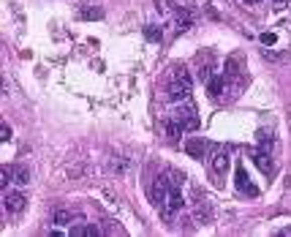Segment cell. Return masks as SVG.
Returning <instances> with one entry per match:
<instances>
[{
  "instance_id": "obj_1",
  "label": "cell",
  "mask_w": 291,
  "mask_h": 237,
  "mask_svg": "<svg viewBox=\"0 0 291 237\" xmlns=\"http://www.w3.org/2000/svg\"><path fill=\"white\" fill-rule=\"evenodd\" d=\"M193 93V77L185 69H177L169 85V101H188Z\"/></svg>"
},
{
  "instance_id": "obj_2",
  "label": "cell",
  "mask_w": 291,
  "mask_h": 237,
  "mask_svg": "<svg viewBox=\"0 0 291 237\" xmlns=\"http://www.w3.org/2000/svg\"><path fill=\"white\" fill-rule=\"evenodd\" d=\"M182 205H185V199L180 196V188H172L169 196H166V202L161 205V215H164V221H172L174 215L182 210Z\"/></svg>"
},
{
  "instance_id": "obj_3",
  "label": "cell",
  "mask_w": 291,
  "mask_h": 237,
  "mask_svg": "<svg viewBox=\"0 0 291 237\" xmlns=\"http://www.w3.org/2000/svg\"><path fill=\"white\" fill-rule=\"evenodd\" d=\"M229 147H218V150L212 153V158H209V169H212V174L215 177H223L226 174V169H229Z\"/></svg>"
},
{
  "instance_id": "obj_4",
  "label": "cell",
  "mask_w": 291,
  "mask_h": 237,
  "mask_svg": "<svg viewBox=\"0 0 291 237\" xmlns=\"http://www.w3.org/2000/svg\"><path fill=\"white\" fill-rule=\"evenodd\" d=\"M169 191H172V186H169V183H166V177H164V174H161V177L153 183V188H150V202H153L155 207H161V205H164V202H166Z\"/></svg>"
},
{
  "instance_id": "obj_5",
  "label": "cell",
  "mask_w": 291,
  "mask_h": 237,
  "mask_svg": "<svg viewBox=\"0 0 291 237\" xmlns=\"http://www.w3.org/2000/svg\"><path fill=\"white\" fill-rule=\"evenodd\" d=\"M234 183H237V191H242L245 196H259V188L250 183V177H248V172L242 166H237V172H234Z\"/></svg>"
},
{
  "instance_id": "obj_6",
  "label": "cell",
  "mask_w": 291,
  "mask_h": 237,
  "mask_svg": "<svg viewBox=\"0 0 291 237\" xmlns=\"http://www.w3.org/2000/svg\"><path fill=\"white\" fill-rule=\"evenodd\" d=\"M25 207H28V196H25L22 191H9L6 194V210H9L11 215H19Z\"/></svg>"
},
{
  "instance_id": "obj_7",
  "label": "cell",
  "mask_w": 291,
  "mask_h": 237,
  "mask_svg": "<svg viewBox=\"0 0 291 237\" xmlns=\"http://www.w3.org/2000/svg\"><path fill=\"white\" fill-rule=\"evenodd\" d=\"M174 117L182 123L185 131H196V128H199V117H196V109H193V106H182L180 112H174Z\"/></svg>"
},
{
  "instance_id": "obj_8",
  "label": "cell",
  "mask_w": 291,
  "mask_h": 237,
  "mask_svg": "<svg viewBox=\"0 0 291 237\" xmlns=\"http://www.w3.org/2000/svg\"><path fill=\"white\" fill-rule=\"evenodd\" d=\"M250 158H253V164L261 169L264 174H272V161H269V153L267 150H250Z\"/></svg>"
},
{
  "instance_id": "obj_9",
  "label": "cell",
  "mask_w": 291,
  "mask_h": 237,
  "mask_svg": "<svg viewBox=\"0 0 291 237\" xmlns=\"http://www.w3.org/2000/svg\"><path fill=\"white\" fill-rule=\"evenodd\" d=\"M204 150H207V142L199 139V137H191L185 142V153L191 155V158H204Z\"/></svg>"
},
{
  "instance_id": "obj_10",
  "label": "cell",
  "mask_w": 291,
  "mask_h": 237,
  "mask_svg": "<svg viewBox=\"0 0 291 237\" xmlns=\"http://www.w3.org/2000/svg\"><path fill=\"white\" fill-rule=\"evenodd\" d=\"M223 87H226V82H223L221 77H212V79H207V93H209V98H218L221 93H223Z\"/></svg>"
},
{
  "instance_id": "obj_11",
  "label": "cell",
  "mask_w": 291,
  "mask_h": 237,
  "mask_svg": "<svg viewBox=\"0 0 291 237\" xmlns=\"http://www.w3.org/2000/svg\"><path fill=\"white\" fill-rule=\"evenodd\" d=\"M188 25H191V14H188L185 9H174V28H177V30H185Z\"/></svg>"
},
{
  "instance_id": "obj_12",
  "label": "cell",
  "mask_w": 291,
  "mask_h": 237,
  "mask_svg": "<svg viewBox=\"0 0 291 237\" xmlns=\"http://www.w3.org/2000/svg\"><path fill=\"white\" fill-rule=\"evenodd\" d=\"M164 177H166V183H169L172 188H180V186H182V180H185V174H182L180 169H166Z\"/></svg>"
},
{
  "instance_id": "obj_13",
  "label": "cell",
  "mask_w": 291,
  "mask_h": 237,
  "mask_svg": "<svg viewBox=\"0 0 291 237\" xmlns=\"http://www.w3.org/2000/svg\"><path fill=\"white\" fill-rule=\"evenodd\" d=\"M182 131H185V128H182V123H180L177 117H174L172 123L166 126V134H169V139H172V142H180V137H182Z\"/></svg>"
},
{
  "instance_id": "obj_14",
  "label": "cell",
  "mask_w": 291,
  "mask_h": 237,
  "mask_svg": "<svg viewBox=\"0 0 291 237\" xmlns=\"http://www.w3.org/2000/svg\"><path fill=\"white\" fill-rule=\"evenodd\" d=\"M240 63H242V57L240 55H232L226 60V77H237L240 74Z\"/></svg>"
},
{
  "instance_id": "obj_15",
  "label": "cell",
  "mask_w": 291,
  "mask_h": 237,
  "mask_svg": "<svg viewBox=\"0 0 291 237\" xmlns=\"http://www.w3.org/2000/svg\"><path fill=\"white\" fill-rule=\"evenodd\" d=\"M14 183H17V186H28V183H30V172L25 166H17L14 169Z\"/></svg>"
},
{
  "instance_id": "obj_16",
  "label": "cell",
  "mask_w": 291,
  "mask_h": 237,
  "mask_svg": "<svg viewBox=\"0 0 291 237\" xmlns=\"http://www.w3.org/2000/svg\"><path fill=\"white\" fill-rule=\"evenodd\" d=\"M79 19H104V11L101 9H82L79 11Z\"/></svg>"
},
{
  "instance_id": "obj_17",
  "label": "cell",
  "mask_w": 291,
  "mask_h": 237,
  "mask_svg": "<svg viewBox=\"0 0 291 237\" xmlns=\"http://www.w3.org/2000/svg\"><path fill=\"white\" fill-rule=\"evenodd\" d=\"M144 38H147V41H161V28H158V25H147V28H144Z\"/></svg>"
},
{
  "instance_id": "obj_18",
  "label": "cell",
  "mask_w": 291,
  "mask_h": 237,
  "mask_svg": "<svg viewBox=\"0 0 291 237\" xmlns=\"http://www.w3.org/2000/svg\"><path fill=\"white\" fill-rule=\"evenodd\" d=\"M209 215H212V213H209V207H207V205H201V207L193 213V218H196V223H207V221H209Z\"/></svg>"
},
{
  "instance_id": "obj_19",
  "label": "cell",
  "mask_w": 291,
  "mask_h": 237,
  "mask_svg": "<svg viewBox=\"0 0 291 237\" xmlns=\"http://www.w3.org/2000/svg\"><path fill=\"white\" fill-rule=\"evenodd\" d=\"M11 177H14V169H11V166H3V169H0V186H9V183H14V180H11Z\"/></svg>"
},
{
  "instance_id": "obj_20",
  "label": "cell",
  "mask_w": 291,
  "mask_h": 237,
  "mask_svg": "<svg viewBox=\"0 0 291 237\" xmlns=\"http://www.w3.org/2000/svg\"><path fill=\"white\" fill-rule=\"evenodd\" d=\"M71 221H74V215L68 210H57L55 213V223H60V226H65V223H71Z\"/></svg>"
},
{
  "instance_id": "obj_21",
  "label": "cell",
  "mask_w": 291,
  "mask_h": 237,
  "mask_svg": "<svg viewBox=\"0 0 291 237\" xmlns=\"http://www.w3.org/2000/svg\"><path fill=\"white\" fill-rule=\"evenodd\" d=\"M68 234H74V237H85V234H96V229H93V226H85V223H82V226H71Z\"/></svg>"
},
{
  "instance_id": "obj_22",
  "label": "cell",
  "mask_w": 291,
  "mask_h": 237,
  "mask_svg": "<svg viewBox=\"0 0 291 237\" xmlns=\"http://www.w3.org/2000/svg\"><path fill=\"white\" fill-rule=\"evenodd\" d=\"M275 41H277L275 33H264V36H261V44H264V46H272Z\"/></svg>"
},
{
  "instance_id": "obj_23",
  "label": "cell",
  "mask_w": 291,
  "mask_h": 237,
  "mask_svg": "<svg viewBox=\"0 0 291 237\" xmlns=\"http://www.w3.org/2000/svg\"><path fill=\"white\" fill-rule=\"evenodd\" d=\"M0 139H3V142H9V139H11V126H9V123L3 126V137H0Z\"/></svg>"
},
{
  "instance_id": "obj_24",
  "label": "cell",
  "mask_w": 291,
  "mask_h": 237,
  "mask_svg": "<svg viewBox=\"0 0 291 237\" xmlns=\"http://www.w3.org/2000/svg\"><path fill=\"white\" fill-rule=\"evenodd\" d=\"M288 3H291V0H272L275 9H280V6H288Z\"/></svg>"
},
{
  "instance_id": "obj_25",
  "label": "cell",
  "mask_w": 291,
  "mask_h": 237,
  "mask_svg": "<svg viewBox=\"0 0 291 237\" xmlns=\"http://www.w3.org/2000/svg\"><path fill=\"white\" fill-rule=\"evenodd\" d=\"M245 3H248V6H256V3H261V0H245Z\"/></svg>"
}]
</instances>
